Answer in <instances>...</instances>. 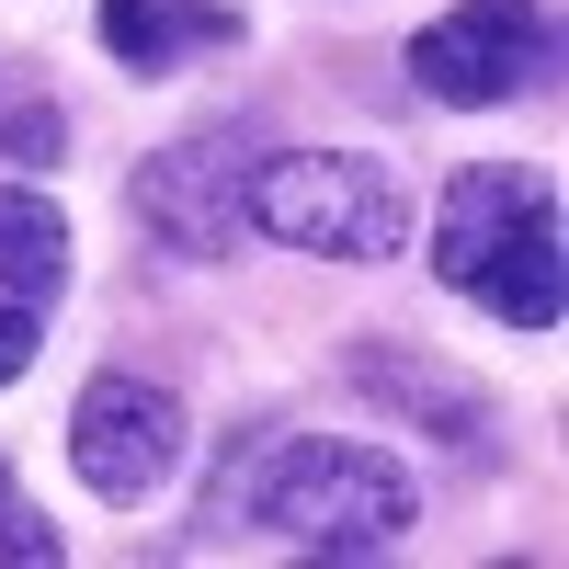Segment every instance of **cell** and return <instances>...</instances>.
<instances>
[{"label": "cell", "instance_id": "ba28073f", "mask_svg": "<svg viewBox=\"0 0 569 569\" xmlns=\"http://www.w3.org/2000/svg\"><path fill=\"white\" fill-rule=\"evenodd\" d=\"M251 23L228 12V0H103V46L126 69H182L206 58V46H240Z\"/></svg>", "mask_w": 569, "mask_h": 569}, {"label": "cell", "instance_id": "8992f818", "mask_svg": "<svg viewBox=\"0 0 569 569\" xmlns=\"http://www.w3.org/2000/svg\"><path fill=\"white\" fill-rule=\"evenodd\" d=\"M69 467L91 501H149L182 467V399L149 388V376H91L69 410Z\"/></svg>", "mask_w": 569, "mask_h": 569}, {"label": "cell", "instance_id": "3957f363", "mask_svg": "<svg viewBox=\"0 0 569 569\" xmlns=\"http://www.w3.org/2000/svg\"><path fill=\"white\" fill-rule=\"evenodd\" d=\"M240 217L273 251H308V262H399L410 251V194L365 149H273V160H251Z\"/></svg>", "mask_w": 569, "mask_h": 569}, {"label": "cell", "instance_id": "8fae6325", "mask_svg": "<svg viewBox=\"0 0 569 569\" xmlns=\"http://www.w3.org/2000/svg\"><path fill=\"white\" fill-rule=\"evenodd\" d=\"M0 149H12L23 171H46V160H58V114H46V103H23L12 126H0Z\"/></svg>", "mask_w": 569, "mask_h": 569}, {"label": "cell", "instance_id": "7c38bea8", "mask_svg": "<svg viewBox=\"0 0 569 569\" xmlns=\"http://www.w3.org/2000/svg\"><path fill=\"white\" fill-rule=\"evenodd\" d=\"M0 501H12V467H0Z\"/></svg>", "mask_w": 569, "mask_h": 569}, {"label": "cell", "instance_id": "5b68a950", "mask_svg": "<svg viewBox=\"0 0 569 569\" xmlns=\"http://www.w3.org/2000/svg\"><path fill=\"white\" fill-rule=\"evenodd\" d=\"M410 80L433 103H512L547 80V0H456L410 34Z\"/></svg>", "mask_w": 569, "mask_h": 569}, {"label": "cell", "instance_id": "7a4b0ae2", "mask_svg": "<svg viewBox=\"0 0 569 569\" xmlns=\"http://www.w3.org/2000/svg\"><path fill=\"white\" fill-rule=\"evenodd\" d=\"M433 273L456 297H479L501 330H558V194L525 171V160H479L445 182L433 206Z\"/></svg>", "mask_w": 569, "mask_h": 569}, {"label": "cell", "instance_id": "30bf717a", "mask_svg": "<svg viewBox=\"0 0 569 569\" xmlns=\"http://www.w3.org/2000/svg\"><path fill=\"white\" fill-rule=\"evenodd\" d=\"M34 342H46L34 308H23V297H0V388H12V376H34Z\"/></svg>", "mask_w": 569, "mask_h": 569}, {"label": "cell", "instance_id": "6da1fadb", "mask_svg": "<svg viewBox=\"0 0 569 569\" xmlns=\"http://www.w3.org/2000/svg\"><path fill=\"white\" fill-rule=\"evenodd\" d=\"M240 525H273V536L330 547V558H365V547H399L421 525V490H410V467L376 456V445H342V433H251L240 456L217 467L194 536H240Z\"/></svg>", "mask_w": 569, "mask_h": 569}, {"label": "cell", "instance_id": "277c9868", "mask_svg": "<svg viewBox=\"0 0 569 569\" xmlns=\"http://www.w3.org/2000/svg\"><path fill=\"white\" fill-rule=\"evenodd\" d=\"M251 126H206V137H182V149H160L149 171L126 182V206H137V228H149L160 251H182V262H228L251 240V217H240V194H251Z\"/></svg>", "mask_w": 569, "mask_h": 569}, {"label": "cell", "instance_id": "52a82bcc", "mask_svg": "<svg viewBox=\"0 0 569 569\" xmlns=\"http://www.w3.org/2000/svg\"><path fill=\"white\" fill-rule=\"evenodd\" d=\"M342 376H353V399L399 410V421H421V433H445V445H467V456L490 445V388H467L456 365H433V353L388 342V330H365V342L342 353Z\"/></svg>", "mask_w": 569, "mask_h": 569}, {"label": "cell", "instance_id": "9c48e42d", "mask_svg": "<svg viewBox=\"0 0 569 569\" xmlns=\"http://www.w3.org/2000/svg\"><path fill=\"white\" fill-rule=\"evenodd\" d=\"M69 217L34 194V182H0V297H23V308H46V297H69Z\"/></svg>", "mask_w": 569, "mask_h": 569}]
</instances>
